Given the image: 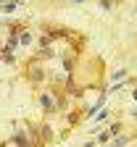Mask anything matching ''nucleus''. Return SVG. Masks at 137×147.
Wrapping results in <instances>:
<instances>
[{
  "instance_id": "nucleus-1",
  "label": "nucleus",
  "mask_w": 137,
  "mask_h": 147,
  "mask_svg": "<svg viewBox=\"0 0 137 147\" xmlns=\"http://www.w3.org/2000/svg\"><path fill=\"white\" fill-rule=\"evenodd\" d=\"M134 100H137V92H134Z\"/></svg>"
}]
</instances>
